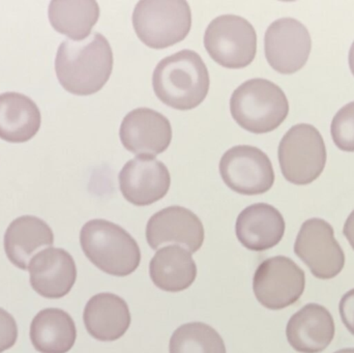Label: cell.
Wrapping results in <instances>:
<instances>
[{
  "mask_svg": "<svg viewBox=\"0 0 354 353\" xmlns=\"http://www.w3.org/2000/svg\"><path fill=\"white\" fill-rule=\"evenodd\" d=\"M113 53L104 35L95 32L83 41L66 39L55 58L60 85L70 93L91 95L101 90L111 76Z\"/></svg>",
  "mask_w": 354,
  "mask_h": 353,
  "instance_id": "1",
  "label": "cell"
},
{
  "mask_svg": "<svg viewBox=\"0 0 354 353\" xmlns=\"http://www.w3.org/2000/svg\"><path fill=\"white\" fill-rule=\"evenodd\" d=\"M209 74L201 56L183 50L164 58L156 66L153 87L162 103L177 110H191L205 99Z\"/></svg>",
  "mask_w": 354,
  "mask_h": 353,
  "instance_id": "2",
  "label": "cell"
},
{
  "mask_svg": "<svg viewBox=\"0 0 354 353\" xmlns=\"http://www.w3.org/2000/svg\"><path fill=\"white\" fill-rule=\"evenodd\" d=\"M85 256L97 269L114 277H127L138 269L141 251L124 228L107 220L87 222L80 232Z\"/></svg>",
  "mask_w": 354,
  "mask_h": 353,
  "instance_id": "3",
  "label": "cell"
},
{
  "mask_svg": "<svg viewBox=\"0 0 354 353\" xmlns=\"http://www.w3.org/2000/svg\"><path fill=\"white\" fill-rule=\"evenodd\" d=\"M230 112L233 120L245 131L266 134L286 120L289 102L284 91L272 81L251 79L233 91Z\"/></svg>",
  "mask_w": 354,
  "mask_h": 353,
  "instance_id": "4",
  "label": "cell"
},
{
  "mask_svg": "<svg viewBox=\"0 0 354 353\" xmlns=\"http://www.w3.org/2000/svg\"><path fill=\"white\" fill-rule=\"evenodd\" d=\"M133 26L147 47L165 49L189 35L191 8L183 0H141L133 12Z\"/></svg>",
  "mask_w": 354,
  "mask_h": 353,
  "instance_id": "5",
  "label": "cell"
},
{
  "mask_svg": "<svg viewBox=\"0 0 354 353\" xmlns=\"http://www.w3.org/2000/svg\"><path fill=\"white\" fill-rule=\"evenodd\" d=\"M279 163L285 180L305 186L317 180L326 164V147L319 131L311 124L293 126L279 145Z\"/></svg>",
  "mask_w": 354,
  "mask_h": 353,
  "instance_id": "6",
  "label": "cell"
},
{
  "mask_svg": "<svg viewBox=\"0 0 354 353\" xmlns=\"http://www.w3.org/2000/svg\"><path fill=\"white\" fill-rule=\"evenodd\" d=\"M204 47L210 57L227 68H243L252 64L257 52V35L243 17L223 15L208 25Z\"/></svg>",
  "mask_w": 354,
  "mask_h": 353,
  "instance_id": "7",
  "label": "cell"
},
{
  "mask_svg": "<svg viewBox=\"0 0 354 353\" xmlns=\"http://www.w3.org/2000/svg\"><path fill=\"white\" fill-rule=\"evenodd\" d=\"M305 287V271L288 257L266 259L254 275V294L270 310H282L295 304Z\"/></svg>",
  "mask_w": 354,
  "mask_h": 353,
  "instance_id": "8",
  "label": "cell"
},
{
  "mask_svg": "<svg viewBox=\"0 0 354 353\" xmlns=\"http://www.w3.org/2000/svg\"><path fill=\"white\" fill-rule=\"evenodd\" d=\"M218 169L227 187L239 194H264L274 186V172L270 158L251 145L228 149L221 159Z\"/></svg>",
  "mask_w": 354,
  "mask_h": 353,
  "instance_id": "9",
  "label": "cell"
},
{
  "mask_svg": "<svg viewBox=\"0 0 354 353\" xmlns=\"http://www.w3.org/2000/svg\"><path fill=\"white\" fill-rule=\"evenodd\" d=\"M295 253L317 279H333L345 265L344 251L335 238L334 228L319 218L307 220L301 225Z\"/></svg>",
  "mask_w": 354,
  "mask_h": 353,
  "instance_id": "10",
  "label": "cell"
},
{
  "mask_svg": "<svg viewBox=\"0 0 354 353\" xmlns=\"http://www.w3.org/2000/svg\"><path fill=\"white\" fill-rule=\"evenodd\" d=\"M311 49L309 30L297 19H279L266 30L264 37L266 60L280 74H295L303 68L309 59Z\"/></svg>",
  "mask_w": 354,
  "mask_h": 353,
  "instance_id": "11",
  "label": "cell"
},
{
  "mask_svg": "<svg viewBox=\"0 0 354 353\" xmlns=\"http://www.w3.org/2000/svg\"><path fill=\"white\" fill-rule=\"evenodd\" d=\"M118 180L122 196L136 207H147L161 200L171 184L165 164L151 155H138L129 161Z\"/></svg>",
  "mask_w": 354,
  "mask_h": 353,
  "instance_id": "12",
  "label": "cell"
},
{
  "mask_svg": "<svg viewBox=\"0 0 354 353\" xmlns=\"http://www.w3.org/2000/svg\"><path fill=\"white\" fill-rule=\"evenodd\" d=\"M120 137L122 145L131 153L155 157L169 147L172 140L171 124L160 112L138 108L124 116Z\"/></svg>",
  "mask_w": 354,
  "mask_h": 353,
  "instance_id": "13",
  "label": "cell"
},
{
  "mask_svg": "<svg viewBox=\"0 0 354 353\" xmlns=\"http://www.w3.org/2000/svg\"><path fill=\"white\" fill-rule=\"evenodd\" d=\"M147 240L153 250L165 244H177L195 253L203 245V224L185 207H166L149 219Z\"/></svg>",
  "mask_w": 354,
  "mask_h": 353,
  "instance_id": "14",
  "label": "cell"
},
{
  "mask_svg": "<svg viewBox=\"0 0 354 353\" xmlns=\"http://www.w3.org/2000/svg\"><path fill=\"white\" fill-rule=\"evenodd\" d=\"M30 285L46 298H62L72 290L77 279L74 258L64 249L47 248L35 254L28 265Z\"/></svg>",
  "mask_w": 354,
  "mask_h": 353,
  "instance_id": "15",
  "label": "cell"
},
{
  "mask_svg": "<svg viewBox=\"0 0 354 353\" xmlns=\"http://www.w3.org/2000/svg\"><path fill=\"white\" fill-rule=\"evenodd\" d=\"M335 332L332 314L318 304L306 305L289 319L286 327L289 344L301 353L324 352L334 340Z\"/></svg>",
  "mask_w": 354,
  "mask_h": 353,
  "instance_id": "16",
  "label": "cell"
},
{
  "mask_svg": "<svg viewBox=\"0 0 354 353\" xmlns=\"http://www.w3.org/2000/svg\"><path fill=\"white\" fill-rule=\"evenodd\" d=\"M285 228L284 218L276 207L268 203H255L239 213L235 233L245 248L263 252L282 240Z\"/></svg>",
  "mask_w": 354,
  "mask_h": 353,
  "instance_id": "17",
  "label": "cell"
},
{
  "mask_svg": "<svg viewBox=\"0 0 354 353\" xmlns=\"http://www.w3.org/2000/svg\"><path fill=\"white\" fill-rule=\"evenodd\" d=\"M53 242L50 226L35 216L17 218L4 233V251L8 260L23 271H28L29 263L39 249L51 248Z\"/></svg>",
  "mask_w": 354,
  "mask_h": 353,
  "instance_id": "18",
  "label": "cell"
},
{
  "mask_svg": "<svg viewBox=\"0 0 354 353\" xmlns=\"http://www.w3.org/2000/svg\"><path fill=\"white\" fill-rule=\"evenodd\" d=\"M85 327L99 341L112 342L122 338L131 325L128 304L113 294H99L91 298L83 313Z\"/></svg>",
  "mask_w": 354,
  "mask_h": 353,
  "instance_id": "19",
  "label": "cell"
},
{
  "mask_svg": "<svg viewBox=\"0 0 354 353\" xmlns=\"http://www.w3.org/2000/svg\"><path fill=\"white\" fill-rule=\"evenodd\" d=\"M41 124V111L30 97L18 93L0 95V139L27 142L39 132Z\"/></svg>",
  "mask_w": 354,
  "mask_h": 353,
  "instance_id": "20",
  "label": "cell"
},
{
  "mask_svg": "<svg viewBox=\"0 0 354 353\" xmlns=\"http://www.w3.org/2000/svg\"><path fill=\"white\" fill-rule=\"evenodd\" d=\"M149 275L153 284L164 292H183L195 281L197 267L191 252L172 245L156 253L149 263Z\"/></svg>",
  "mask_w": 354,
  "mask_h": 353,
  "instance_id": "21",
  "label": "cell"
},
{
  "mask_svg": "<svg viewBox=\"0 0 354 353\" xmlns=\"http://www.w3.org/2000/svg\"><path fill=\"white\" fill-rule=\"evenodd\" d=\"M74 321L62 309H44L35 315L30 325V340L41 353H66L76 342Z\"/></svg>",
  "mask_w": 354,
  "mask_h": 353,
  "instance_id": "22",
  "label": "cell"
},
{
  "mask_svg": "<svg viewBox=\"0 0 354 353\" xmlns=\"http://www.w3.org/2000/svg\"><path fill=\"white\" fill-rule=\"evenodd\" d=\"M50 24L57 32L83 41L99 20L100 6L93 0H53L48 10Z\"/></svg>",
  "mask_w": 354,
  "mask_h": 353,
  "instance_id": "23",
  "label": "cell"
},
{
  "mask_svg": "<svg viewBox=\"0 0 354 353\" xmlns=\"http://www.w3.org/2000/svg\"><path fill=\"white\" fill-rule=\"evenodd\" d=\"M170 353H227L222 337L214 327L202 323L181 325L170 339Z\"/></svg>",
  "mask_w": 354,
  "mask_h": 353,
  "instance_id": "24",
  "label": "cell"
},
{
  "mask_svg": "<svg viewBox=\"0 0 354 353\" xmlns=\"http://www.w3.org/2000/svg\"><path fill=\"white\" fill-rule=\"evenodd\" d=\"M330 133L339 149L354 153V102L337 112L330 124Z\"/></svg>",
  "mask_w": 354,
  "mask_h": 353,
  "instance_id": "25",
  "label": "cell"
},
{
  "mask_svg": "<svg viewBox=\"0 0 354 353\" xmlns=\"http://www.w3.org/2000/svg\"><path fill=\"white\" fill-rule=\"evenodd\" d=\"M18 339V327L14 317L0 308V353L10 350Z\"/></svg>",
  "mask_w": 354,
  "mask_h": 353,
  "instance_id": "26",
  "label": "cell"
},
{
  "mask_svg": "<svg viewBox=\"0 0 354 353\" xmlns=\"http://www.w3.org/2000/svg\"><path fill=\"white\" fill-rule=\"evenodd\" d=\"M339 311L345 327L354 336V288L341 298Z\"/></svg>",
  "mask_w": 354,
  "mask_h": 353,
  "instance_id": "27",
  "label": "cell"
},
{
  "mask_svg": "<svg viewBox=\"0 0 354 353\" xmlns=\"http://www.w3.org/2000/svg\"><path fill=\"white\" fill-rule=\"evenodd\" d=\"M343 233H344L345 238H347L354 250V211L349 215L346 222H345Z\"/></svg>",
  "mask_w": 354,
  "mask_h": 353,
  "instance_id": "28",
  "label": "cell"
},
{
  "mask_svg": "<svg viewBox=\"0 0 354 353\" xmlns=\"http://www.w3.org/2000/svg\"><path fill=\"white\" fill-rule=\"evenodd\" d=\"M349 68L354 76V41L351 45V51H349Z\"/></svg>",
  "mask_w": 354,
  "mask_h": 353,
  "instance_id": "29",
  "label": "cell"
},
{
  "mask_svg": "<svg viewBox=\"0 0 354 353\" xmlns=\"http://www.w3.org/2000/svg\"><path fill=\"white\" fill-rule=\"evenodd\" d=\"M334 353H354V348H344Z\"/></svg>",
  "mask_w": 354,
  "mask_h": 353,
  "instance_id": "30",
  "label": "cell"
}]
</instances>
